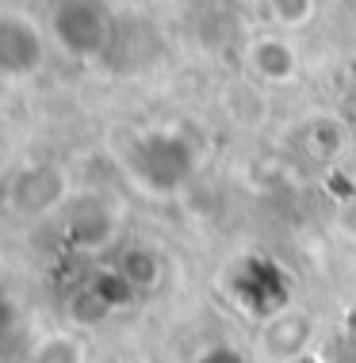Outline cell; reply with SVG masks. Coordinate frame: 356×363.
Returning a JSON list of instances; mask_svg holds the SVG:
<instances>
[{"instance_id": "7a4b0ae2", "label": "cell", "mask_w": 356, "mask_h": 363, "mask_svg": "<svg viewBox=\"0 0 356 363\" xmlns=\"http://www.w3.org/2000/svg\"><path fill=\"white\" fill-rule=\"evenodd\" d=\"M115 16L104 0H54L50 8V38L73 62H96L115 43Z\"/></svg>"}, {"instance_id": "8fae6325", "label": "cell", "mask_w": 356, "mask_h": 363, "mask_svg": "<svg viewBox=\"0 0 356 363\" xmlns=\"http://www.w3.org/2000/svg\"><path fill=\"white\" fill-rule=\"evenodd\" d=\"M318 0H264V16L276 31H299L314 19Z\"/></svg>"}, {"instance_id": "3957f363", "label": "cell", "mask_w": 356, "mask_h": 363, "mask_svg": "<svg viewBox=\"0 0 356 363\" xmlns=\"http://www.w3.org/2000/svg\"><path fill=\"white\" fill-rule=\"evenodd\" d=\"M46 62V35L31 16L8 8L0 16V77L8 84L31 81Z\"/></svg>"}, {"instance_id": "277c9868", "label": "cell", "mask_w": 356, "mask_h": 363, "mask_svg": "<svg viewBox=\"0 0 356 363\" xmlns=\"http://www.w3.org/2000/svg\"><path fill=\"white\" fill-rule=\"evenodd\" d=\"M65 195H69V172L54 161H35L12 180L8 203L23 218H46L65 203Z\"/></svg>"}, {"instance_id": "30bf717a", "label": "cell", "mask_w": 356, "mask_h": 363, "mask_svg": "<svg viewBox=\"0 0 356 363\" xmlns=\"http://www.w3.org/2000/svg\"><path fill=\"white\" fill-rule=\"evenodd\" d=\"M85 359H88V348L73 329H50L27 348L23 363H85Z\"/></svg>"}, {"instance_id": "ba28073f", "label": "cell", "mask_w": 356, "mask_h": 363, "mask_svg": "<svg viewBox=\"0 0 356 363\" xmlns=\"http://www.w3.org/2000/svg\"><path fill=\"white\" fill-rule=\"evenodd\" d=\"M65 233H69V241L77 245V249H107V245L115 241V233H119V225H115V214L107 203L100 199H85L81 207H73L69 211V218H65Z\"/></svg>"}, {"instance_id": "8992f818", "label": "cell", "mask_w": 356, "mask_h": 363, "mask_svg": "<svg viewBox=\"0 0 356 363\" xmlns=\"http://www.w3.org/2000/svg\"><path fill=\"white\" fill-rule=\"evenodd\" d=\"M115 276L123 279V287L131 294H150L165 283V257L146 241H134V245H123L115 257Z\"/></svg>"}, {"instance_id": "6da1fadb", "label": "cell", "mask_w": 356, "mask_h": 363, "mask_svg": "<svg viewBox=\"0 0 356 363\" xmlns=\"http://www.w3.org/2000/svg\"><path fill=\"white\" fill-rule=\"evenodd\" d=\"M123 169L146 195H173L180 191L195 172V153L176 130H150L123 150Z\"/></svg>"}, {"instance_id": "52a82bcc", "label": "cell", "mask_w": 356, "mask_h": 363, "mask_svg": "<svg viewBox=\"0 0 356 363\" xmlns=\"http://www.w3.org/2000/svg\"><path fill=\"white\" fill-rule=\"evenodd\" d=\"M245 65L269 84H288L299 73V54L284 35H257L245 46Z\"/></svg>"}, {"instance_id": "7c38bea8", "label": "cell", "mask_w": 356, "mask_h": 363, "mask_svg": "<svg viewBox=\"0 0 356 363\" xmlns=\"http://www.w3.org/2000/svg\"><path fill=\"white\" fill-rule=\"evenodd\" d=\"M195 363H249V356H242V352L230 348V345H219V348H207Z\"/></svg>"}, {"instance_id": "5b68a950", "label": "cell", "mask_w": 356, "mask_h": 363, "mask_svg": "<svg viewBox=\"0 0 356 363\" xmlns=\"http://www.w3.org/2000/svg\"><path fill=\"white\" fill-rule=\"evenodd\" d=\"M314 340V318L303 310H280L269 318V325L261 333V352L272 363H299L311 352Z\"/></svg>"}, {"instance_id": "9c48e42d", "label": "cell", "mask_w": 356, "mask_h": 363, "mask_svg": "<svg viewBox=\"0 0 356 363\" xmlns=\"http://www.w3.org/2000/svg\"><path fill=\"white\" fill-rule=\"evenodd\" d=\"M295 142H299V153L311 157V161H333L345 150V130L341 119L333 115H311L295 126Z\"/></svg>"}]
</instances>
